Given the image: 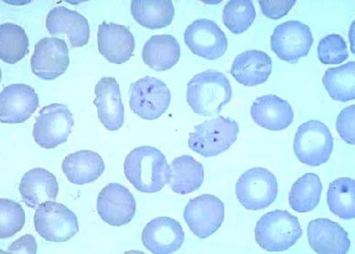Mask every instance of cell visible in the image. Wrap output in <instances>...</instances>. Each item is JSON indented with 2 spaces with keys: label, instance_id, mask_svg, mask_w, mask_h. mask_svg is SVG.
<instances>
[{
  "label": "cell",
  "instance_id": "obj_14",
  "mask_svg": "<svg viewBox=\"0 0 355 254\" xmlns=\"http://www.w3.org/2000/svg\"><path fill=\"white\" fill-rule=\"evenodd\" d=\"M97 211L106 223L113 227H121L130 223L136 215V199L127 187L111 183L100 192L97 198Z\"/></svg>",
  "mask_w": 355,
  "mask_h": 254
},
{
  "label": "cell",
  "instance_id": "obj_18",
  "mask_svg": "<svg viewBox=\"0 0 355 254\" xmlns=\"http://www.w3.org/2000/svg\"><path fill=\"white\" fill-rule=\"evenodd\" d=\"M308 242L320 254H345L349 252L351 241L340 225L328 219H316L307 228Z\"/></svg>",
  "mask_w": 355,
  "mask_h": 254
},
{
  "label": "cell",
  "instance_id": "obj_11",
  "mask_svg": "<svg viewBox=\"0 0 355 254\" xmlns=\"http://www.w3.org/2000/svg\"><path fill=\"white\" fill-rule=\"evenodd\" d=\"M188 227L196 237L205 239L221 228L225 219V205L212 194L191 199L184 212Z\"/></svg>",
  "mask_w": 355,
  "mask_h": 254
},
{
  "label": "cell",
  "instance_id": "obj_17",
  "mask_svg": "<svg viewBox=\"0 0 355 254\" xmlns=\"http://www.w3.org/2000/svg\"><path fill=\"white\" fill-rule=\"evenodd\" d=\"M97 42L100 54L115 65L130 60L136 49L133 34L127 27L105 22L99 25Z\"/></svg>",
  "mask_w": 355,
  "mask_h": 254
},
{
  "label": "cell",
  "instance_id": "obj_23",
  "mask_svg": "<svg viewBox=\"0 0 355 254\" xmlns=\"http://www.w3.org/2000/svg\"><path fill=\"white\" fill-rule=\"evenodd\" d=\"M272 59L260 50H248L235 58L231 69L232 77L246 87L265 83L272 74Z\"/></svg>",
  "mask_w": 355,
  "mask_h": 254
},
{
  "label": "cell",
  "instance_id": "obj_27",
  "mask_svg": "<svg viewBox=\"0 0 355 254\" xmlns=\"http://www.w3.org/2000/svg\"><path fill=\"white\" fill-rule=\"evenodd\" d=\"M131 14L141 26L158 30L171 24L175 17V8L169 0H134L131 2Z\"/></svg>",
  "mask_w": 355,
  "mask_h": 254
},
{
  "label": "cell",
  "instance_id": "obj_35",
  "mask_svg": "<svg viewBox=\"0 0 355 254\" xmlns=\"http://www.w3.org/2000/svg\"><path fill=\"white\" fill-rule=\"evenodd\" d=\"M354 105L348 106L342 110L336 124L341 139L350 145H354Z\"/></svg>",
  "mask_w": 355,
  "mask_h": 254
},
{
  "label": "cell",
  "instance_id": "obj_33",
  "mask_svg": "<svg viewBox=\"0 0 355 254\" xmlns=\"http://www.w3.org/2000/svg\"><path fill=\"white\" fill-rule=\"evenodd\" d=\"M25 212L23 207L14 201L0 199V238L14 237L23 230Z\"/></svg>",
  "mask_w": 355,
  "mask_h": 254
},
{
  "label": "cell",
  "instance_id": "obj_34",
  "mask_svg": "<svg viewBox=\"0 0 355 254\" xmlns=\"http://www.w3.org/2000/svg\"><path fill=\"white\" fill-rule=\"evenodd\" d=\"M347 43L338 34H331L320 40L318 45V58L324 65H339L347 60Z\"/></svg>",
  "mask_w": 355,
  "mask_h": 254
},
{
  "label": "cell",
  "instance_id": "obj_30",
  "mask_svg": "<svg viewBox=\"0 0 355 254\" xmlns=\"http://www.w3.org/2000/svg\"><path fill=\"white\" fill-rule=\"evenodd\" d=\"M355 181L339 178L332 181L327 193V203L331 212L344 221L355 217Z\"/></svg>",
  "mask_w": 355,
  "mask_h": 254
},
{
  "label": "cell",
  "instance_id": "obj_29",
  "mask_svg": "<svg viewBox=\"0 0 355 254\" xmlns=\"http://www.w3.org/2000/svg\"><path fill=\"white\" fill-rule=\"evenodd\" d=\"M322 83L332 99L339 102L352 101L355 97L354 62L328 69L323 76Z\"/></svg>",
  "mask_w": 355,
  "mask_h": 254
},
{
  "label": "cell",
  "instance_id": "obj_24",
  "mask_svg": "<svg viewBox=\"0 0 355 254\" xmlns=\"http://www.w3.org/2000/svg\"><path fill=\"white\" fill-rule=\"evenodd\" d=\"M62 169L71 183L81 186L98 180L105 171V165L99 153L81 150L66 156Z\"/></svg>",
  "mask_w": 355,
  "mask_h": 254
},
{
  "label": "cell",
  "instance_id": "obj_15",
  "mask_svg": "<svg viewBox=\"0 0 355 254\" xmlns=\"http://www.w3.org/2000/svg\"><path fill=\"white\" fill-rule=\"evenodd\" d=\"M39 96L33 87L25 84H11L0 95V121L3 124H21L36 112Z\"/></svg>",
  "mask_w": 355,
  "mask_h": 254
},
{
  "label": "cell",
  "instance_id": "obj_31",
  "mask_svg": "<svg viewBox=\"0 0 355 254\" xmlns=\"http://www.w3.org/2000/svg\"><path fill=\"white\" fill-rule=\"evenodd\" d=\"M29 52V39L24 28L15 24L0 25V58L9 65L17 64Z\"/></svg>",
  "mask_w": 355,
  "mask_h": 254
},
{
  "label": "cell",
  "instance_id": "obj_4",
  "mask_svg": "<svg viewBox=\"0 0 355 254\" xmlns=\"http://www.w3.org/2000/svg\"><path fill=\"white\" fill-rule=\"evenodd\" d=\"M239 125L230 118L218 117L196 125L188 146L204 158H214L230 149L237 140Z\"/></svg>",
  "mask_w": 355,
  "mask_h": 254
},
{
  "label": "cell",
  "instance_id": "obj_9",
  "mask_svg": "<svg viewBox=\"0 0 355 254\" xmlns=\"http://www.w3.org/2000/svg\"><path fill=\"white\" fill-rule=\"evenodd\" d=\"M74 126L70 109L64 103H51L40 110L33 128V139L44 149H53L67 141Z\"/></svg>",
  "mask_w": 355,
  "mask_h": 254
},
{
  "label": "cell",
  "instance_id": "obj_19",
  "mask_svg": "<svg viewBox=\"0 0 355 254\" xmlns=\"http://www.w3.org/2000/svg\"><path fill=\"white\" fill-rule=\"evenodd\" d=\"M94 103L100 121L110 131L119 130L124 124L125 109L117 81L112 77L103 78L96 85Z\"/></svg>",
  "mask_w": 355,
  "mask_h": 254
},
{
  "label": "cell",
  "instance_id": "obj_8",
  "mask_svg": "<svg viewBox=\"0 0 355 254\" xmlns=\"http://www.w3.org/2000/svg\"><path fill=\"white\" fill-rule=\"evenodd\" d=\"M130 108L146 121H154L165 114L171 102V92L162 81L146 76L132 83Z\"/></svg>",
  "mask_w": 355,
  "mask_h": 254
},
{
  "label": "cell",
  "instance_id": "obj_6",
  "mask_svg": "<svg viewBox=\"0 0 355 254\" xmlns=\"http://www.w3.org/2000/svg\"><path fill=\"white\" fill-rule=\"evenodd\" d=\"M34 225L37 233L49 242H67L80 230L76 214L67 206L55 201L37 207Z\"/></svg>",
  "mask_w": 355,
  "mask_h": 254
},
{
  "label": "cell",
  "instance_id": "obj_37",
  "mask_svg": "<svg viewBox=\"0 0 355 254\" xmlns=\"http://www.w3.org/2000/svg\"><path fill=\"white\" fill-rule=\"evenodd\" d=\"M37 251V244L35 237L31 235H25V236L19 238L15 242L9 246L8 253H26L35 254Z\"/></svg>",
  "mask_w": 355,
  "mask_h": 254
},
{
  "label": "cell",
  "instance_id": "obj_1",
  "mask_svg": "<svg viewBox=\"0 0 355 254\" xmlns=\"http://www.w3.org/2000/svg\"><path fill=\"white\" fill-rule=\"evenodd\" d=\"M125 178L142 193L159 192L168 183L169 165L165 155L155 147H137L124 162Z\"/></svg>",
  "mask_w": 355,
  "mask_h": 254
},
{
  "label": "cell",
  "instance_id": "obj_20",
  "mask_svg": "<svg viewBox=\"0 0 355 254\" xmlns=\"http://www.w3.org/2000/svg\"><path fill=\"white\" fill-rule=\"evenodd\" d=\"M46 27L50 35L66 34L72 48H81L89 43V21L80 12L65 6H58L49 12Z\"/></svg>",
  "mask_w": 355,
  "mask_h": 254
},
{
  "label": "cell",
  "instance_id": "obj_32",
  "mask_svg": "<svg viewBox=\"0 0 355 254\" xmlns=\"http://www.w3.org/2000/svg\"><path fill=\"white\" fill-rule=\"evenodd\" d=\"M256 9L250 0H232L225 5L223 22L234 34L245 33L256 19Z\"/></svg>",
  "mask_w": 355,
  "mask_h": 254
},
{
  "label": "cell",
  "instance_id": "obj_5",
  "mask_svg": "<svg viewBox=\"0 0 355 254\" xmlns=\"http://www.w3.org/2000/svg\"><path fill=\"white\" fill-rule=\"evenodd\" d=\"M334 149V139L329 128L320 121H308L295 136L293 149L297 158L304 164L317 167L326 164Z\"/></svg>",
  "mask_w": 355,
  "mask_h": 254
},
{
  "label": "cell",
  "instance_id": "obj_3",
  "mask_svg": "<svg viewBox=\"0 0 355 254\" xmlns=\"http://www.w3.org/2000/svg\"><path fill=\"white\" fill-rule=\"evenodd\" d=\"M303 230L296 216L275 210L261 217L254 228V239L267 252H284L302 237Z\"/></svg>",
  "mask_w": 355,
  "mask_h": 254
},
{
  "label": "cell",
  "instance_id": "obj_36",
  "mask_svg": "<svg viewBox=\"0 0 355 254\" xmlns=\"http://www.w3.org/2000/svg\"><path fill=\"white\" fill-rule=\"evenodd\" d=\"M297 1H259L261 10L266 17L278 20L287 15Z\"/></svg>",
  "mask_w": 355,
  "mask_h": 254
},
{
  "label": "cell",
  "instance_id": "obj_21",
  "mask_svg": "<svg viewBox=\"0 0 355 254\" xmlns=\"http://www.w3.org/2000/svg\"><path fill=\"white\" fill-rule=\"evenodd\" d=\"M251 117L259 126L266 130H284L294 120V111L286 100L275 95L259 97L250 110Z\"/></svg>",
  "mask_w": 355,
  "mask_h": 254
},
{
  "label": "cell",
  "instance_id": "obj_22",
  "mask_svg": "<svg viewBox=\"0 0 355 254\" xmlns=\"http://www.w3.org/2000/svg\"><path fill=\"white\" fill-rule=\"evenodd\" d=\"M19 191L25 205L36 209L43 203L58 198V182L55 176L46 169H33L21 178Z\"/></svg>",
  "mask_w": 355,
  "mask_h": 254
},
{
  "label": "cell",
  "instance_id": "obj_25",
  "mask_svg": "<svg viewBox=\"0 0 355 254\" xmlns=\"http://www.w3.org/2000/svg\"><path fill=\"white\" fill-rule=\"evenodd\" d=\"M142 56L144 64L153 70L168 71L180 59V44L168 34L153 36L144 44Z\"/></svg>",
  "mask_w": 355,
  "mask_h": 254
},
{
  "label": "cell",
  "instance_id": "obj_13",
  "mask_svg": "<svg viewBox=\"0 0 355 254\" xmlns=\"http://www.w3.org/2000/svg\"><path fill=\"white\" fill-rule=\"evenodd\" d=\"M70 56L65 40L58 37H43L37 43L31 58L33 73L40 79L55 80L67 71Z\"/></svg>",
  "mask_w": 355,
  "mask_h": 254
},
{
  "label": "cell",
  "instance_id": "obj_28",
  "mask_svg": "<svg viewBox=\"0 0 355 254\" xmlns=\"http://www.w3.org/2000/svg\"><path fill=\"white\" fill-rule=\"evenodd\" d=\"M322 192V184L319 176L304 174L292 186L288 202L295 212H310L318 206Z\"/></svg>",
  "mask_w": 355,
  "mask_h": 254
},
{
  "label": "cell",
  "instance_id": "obj_16",
  "mask_svg": "<svg viewBox=\"0 0 355 254\" xmlns=\"http://www.w3.org/2000/svg\"><path fill=\"white\" fill-rule=\"evenodd\" d=\"M182 226L175 219L159 217L150 221L144 228L142 242L150 253L168 254L177 252L184 242Z\"/></svg>",
  "mask_w": 355,
  "mask_h": 254
},
{
  "label": "cell",
  "instance_id": "obj_10",
  "mask_svg": "<svg viewBox=\"0 0 355 254\" xmlns=\"http://www.w3.org/2000/svg\"><path fill=\"white\" fill-rule=\"evenodd\" d=\"M313 43L310 27L300 21L278 25L271 37V49L279 59L297 64L309 53Z\"/></svg>",
  "mask_w": 355,
  "mask_h": 254
},
{
  "label": "cell",
  "instance_id": "obj_7",
  "mask_svg": "<svg viewBox=\"0 0 355 254\" xmlns=\"http://www.w3.org/2000/svg\"><path fill=\"white\" fill-rule=\"evenodd\" d=\"M278 181L268 169L253 168L241 176L235 193L241 205L250 211L267 208L277 198Z\"/></svg>",
  "mask_w": 355,
  "mask_h": 254
},
{
  "label": "cell",
  "instance_id": "obj_2",
  "mask_svg": "<svg viewBox=\"0 0 355 254\" xmlns=\"http://www.w3.org/2000/svg\"><path fill=\"white\" fill-rule=\"evenodd\" d=\"M232 96L230 81L218 71H202L188 83V105L196 114L205 117L218 115L231 101Z\"/></svg>",
  "mask_w": 355,
  "mask_h": 254
},
{
  "label": "cell",
  "instance_id": "obj_26",
  "mask_svg": "<svg viewBox=\"0 0 355 254\" xmlns=\"http://www.w3.org/2000/svg\"><path fill=\"white\" fill-rule=\"evenodd\" d=\"M204 181V168L193 156L182 155L169 165L168 184L173 192L188 194L199 189Z\"/></svg>",
  "mask_w": 355,
  "mask_h": 254
},
{
  "label": "cell",
  "instance_id": "obj_12",
  "mask_svg": "<svg viewBox=\"0 0 355 254\" xmlns=\"http://www.w3.org/2000/svg\"><path fill=\"white\" fill-rule=\"evenodd\" d=\"M184 42L194 55L207 60H216L228 48L226 35L218 24L209 19H199L187 28Z\"/></svg>",
  "mask_w": 355,
  "mask_h": 254
}]
</instances>
